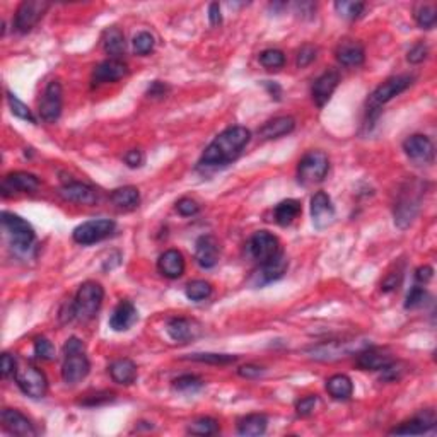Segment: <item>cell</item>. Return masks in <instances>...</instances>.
Segmentation results:
<instances>
[{
  "instance_id": "obj_1",
  "label": "cell",
  "mask_w": 437,
  "mask_h": 437,
  "mask_svg": "<svg viewBox=\"0 0 437 437\" xmlns=\"http://www.w3.org/2000/svg\"><path fill=\"white\" fill-rule=\"evenodd\" d=\"M251 141V132L246 127H229L217 135L203 150L198 168L217 169L231 164L241 156L244 147Z\"/></svg>"
},
{
  "instance_id": "obj_2",
  "label": "cell",
  "mask_w": 437,
  "mask_h": 437,
  "mask_svg": "<svg viewBox=\"0 0 437 437\" xmlns=\"http://www.w3.org/2000/svg\"><path fill=\"white\" fill-rule=\"evenodd\" d=\"M62 379L67 384H77L88 378L91 371V363L86 356V347L81 338L70 337L63 345Z\"/></svg>"
},
{
  "instance_id": "obj_3",
  "label": "cell",
  "mask_w": 437,
  "mask_h": 437,
  "mask_svg": "<svg viewBox=\"0 0 437 437\" xmlns=\"http://www.w3.org/2000/svg\"><path fill=\"white\" fill-rule=\"evenodd\" d=\"M422 195H424V186L417 180H412L403 186L398 197L397 203H395V224L400 229H406L417 217L420 209Z\"/></svg>"
},
{
  "instance_id": "obj_4",
  "label": "cell",
  "mask_w": 437,
  "mask_h": 437,
  "mask_svg": "<svg viewBox=\"0 0 437 437\" xmlns=\"http://www.w3.org/2000/svg\"><path fill=\"white\" fill-rule=\"evenodd\" d=\"M2 228L16 253H29V250L35 244L36 235L35 229H33V225L28 221H24V218L13 212H2Z\"/></svg>"
},
{
  "instance_id": "obj_5",
  "label": "cell",
  "mask_w": 437,
  "mask_h": 437,
  "mask_svg": "<svg viewBox=\"0 0 437 437\" xmlns=\"http://www.w3.org/2000/svg\"><path fill=\"white\" fill-rule=\"evenodd\" d=\"M104 301V289L97 282L88 280L79 287L74 297V312L79 321H89L101 310Z\"/></svg>"
},
{
  "instance_id": "obj_6",
  "label": "cell",
  "mask_w": 437,
  "mask_h": 437,
  "mask_svg": "<svg viewBox=\"0 0 437 437\" xmlns=\"http://www.w3.org/2000/svg\"><path fill=\"white\" fill-rule=\"evenodd\" d=\"M330 169V159L323 150H310L297 164V182L301 184L321 183Z\"/></svg>"
},
{
  "instance_id": "obj_7",
  "label": "cell",
  "mask_w": 437,
  "mask_h": 437,
  "mask_svg": "<svg viewBox=\"0 0 437 437\" xmlns=\"http://www.w3.org/2000/svg\"><path fill=\"white\" fill-rule=\"evenodd\" d=\"M412 84H413V77L408 74L395 75V77L388 79L386 82H383L381 86H378V88L374 89V93L369 96L367 111L369 113L378 111L383 104L390 103L393 97H397L398 94L406 91V89H408Z\"/></svg>"
},
{
  "instance_id": "obj_8",
  "label": "cell",
  "mask_w": 437,
  "mask_h": 437,
  "mask_svg": "<svg viewBox=\"0 0 437 437\" xmlns=\"http://www.w3.org/2000/svg\"><path fill=\"white\" fill-rule=\"evenodd\" d=\"M14 378H16V383L19 386V390L29 398H35V400H40L47 395L48 391V379L45 376L43 371L35 367V365H22V367H17L16 372H14Z\"/></svg>"
},
{
  "instance_id": "obj_9",
  "label": "cell",
  "mask_w": 437,
  "mask_h": 437,
  "mask_svg": "<svg viewBox=\"0 0 437 437\" xmlns=\"http://www.w3.org/2000/svg\"><path fill=\"white\" fill-rule=\"evenodd\" d=\"M116 224L111 218H94V221H88L84 224L77 225L74 229L72 237L77 244L82 246H89V244L100 243V241L106 239L115 232Z\"/></svg>"
},
{
  "instance_id": "obj_10",
  "label": "cell",
  "mask_w": 437,
  "mask_h": 437,
  "mask_svg": "<svg viewBox=\"0 0 437 437\" xmlns=\"http://www.w3.org/2000/svg\"><path fill=\"white\" fill-rule=\"evenodd\" d=\"M48 9H50V3L45 0H24L17 7L16 16H14V29L21 35L33 31Z\"/></svg>"
},
{
  "instance_id": "obj_11",
  "label": "cell",
  "mask_w": 437,
  "mask_h": 437,
  "mask_svg": "<svg viewBox=\"0 0 437 437\" xmlns=\"http://www.w3.org/2000/svg\"><path fill=\"white\" fill-rule=\"evenodd\" d=\"M248 255L255 260L256 263H267L269 260H272L278 253H282L280 250V241L277 236H273L269 231H258L250 237L246 244Z\"/></svg>"
},
{
  "instance_id": "obj_12",
  "label": "cell",
  "mask_w": 437,
  "mask_h": 437,
  "mask_svg": "<svg viewBox=\"0 0 437 437\" xmlns=\"http://www.w3.org/2000/svg\"><path fill=\"white\" fill-rule=\"evenodd\" d=\"M63 108V91L58 81H51L45 89L43 97L40 101V116L43 122L55 123L62 115Z\"/></svg>"
},
{
  "instance_id": "obj_13",
  "label": "cell",
  "mask_w": 437,
  "mask_h": 437,
  "mask_svg": "<svg viewBox=\"0 0 437 437\" xmlns=\"http://www.w3.org/2000/svg\"><path fill=\"white\" fill-rule=\"evenodd\" d=\"M40 186V178L33 173L14 171L2 180V195L13 197L17 193H33Z\"/></svg>"
},
{
  "instance_id": "obj_14",
  "label": "cell",
  "mask_w": 437,
  "mask_h": 437,
  "mask_svg": "<svg viewBox=\"0 0 437 437\" xmlns=\"http://www.w3.org/2000/svg\"><path fill=\"white\" fill-rule=\"evenodd\" d=\"M311 217L316 229H326L335 222L337 210H335L333 202H331V198L328 197L325 191H316V193L312 195Z\"/></svg>"
},
{
  "instance_id": "obj_15",
  "label": "cell",
  "mask_w": 437,
  "mask_h": 437,
  "mask_svg": "<svg viewBox=\"0 0 437 437\" xmlns=\"http://www.w3.org/2000/svg\"><path fill=\"white\" fill-rule=\"evenodd\" d=\"M287 267L289 262L287 258H285V255L278 253L275 258L260 265V269L256 270L253 277H251V284H253L255 287H263V285L267 284H272V282L284 277L285 272H287Z\"/></svg>"
},
{
  "instance_id": "obj_16",
  "label": "cell",
  "mask_w": 437,
  "mask_h": 437,
  "mask_svg": "<svg viewBox=\"0 0 437 437\" xmlns=\"http://www.w3.org/2000/svg\"><path fill=\"white\" fill-rule=\"evenodd\" d=\"M128 74V67L125 62L118 58H108L101 62L100 65L94 67L91 75V86L97 88V86L109 84V82H118Z\"/></svg>"
},
{
  "instance_id": "obj_17",
  "label": "cell",
  "mask_w": 437,
  "mask_h": 437,
  "mask_svg": "<svg viewBox=\"0 0 437 437\" xmlns=\"http://www.w3.org/2000/svg\"><path fill=\"white\" fill-rule=\"evenodd\" d=\"M436 413L434 410H424L419 415L413 417L412 420H406L398 427L391 429V436H408V434H425L436 427Z\"/></svg>"
},
{
  "instance_id": "obj_18",
  "label": "cell",
  "mask_w": 437,
  "mask_h": 437,
  "mask_svg": "<svg viewBox=\"0 0 437 437\" xmlns=\"http://www.w3.org/2000/svg\"><path fill=\"white\" fill-rule=\"evenodd\" d=\"M340 84V74L338 70H326L319 75L312 86V101L318 108H323L330 101L331 94Z\"/></svg>"
},
{
  "instance_id": "obj_19",
  "label": "cell",
  "mask_w": 437,
  "mask_h": 437,
  "mask_svg": "<svg viewBox=\"0 0 437 437\" xmlns=\"http://www.w3.org/2000/svg\"><path fill=\"white\" fill-rule=\"evenodd\" d=\"M0 420H2L3 429H6L7 432H10V434L21 436V437L36 436L35 425L31 424V420H29L28 417L22 415L19 410H14V408L2 410Z\"/></svg>"
},
{
  "instance_id": "obj_20",
  "label": "cell",
  "mask_w": 437,
  "mask_h": 437,
  "mask_svg": "<svg viewBox=\"0 0 437 437\" xmlns=\"http://www.w3.org/2000/svg\"><path fill=\"white\" fill-rule=\"evenodd\" d=\"M403 150L410 159L417 161V163H431L434 159V145H432L431 138L425 135H410L403 142Z\"/></svg>"
},
{
  "instance_id": "obj_21",
  "label": "cell",
  "mask_w": 437,
  "mask_h": 437,
  "mask_svg": "<svg viewBox=\"0 0 437 437\" xmlns=\"http://www.w3.org/2000/svg\"><path fill=\"white\" fill-rule=\"evenodd\" d=\"M218 255H221V246L216 237L210 235L198 237L195 243V260L202 269H214L218 262Z\"/></svg>"
},
{
  "instance_id": "obj_22",
  "label": "cell",
  "mask_w": 437,
  "mask_h": 437,
  "mask_svg": "<svg viewBox=\"0 0 437 437\" xmlns=\"http://www.w3.org/2000/svg\"><path fill=\"white\" fill-rule=\"evenodd\" d=\"M60 197L67 202L79 203V205H94L97 202V191L91 184L81 182H70L60 188Z\"/></svg>"
},
{
  "instance_id": "obj_23",
  "label": "cell",
  "mask_w": 437,
  "mask_h": 437,
  "mask_svg": "<svg viewBox=\"0 0 437 437\" xmlns=\"http://www.w3.org/2000/svg\"><path fill=\"white\" fill-rule=\"evenodd\" d=\"M166 331H168L169 338L178 344H186V342L193 340L200 335V325L193 319L188 318H171L166 325Z\"/></svg>"
},
{
  "instance_id": "obj_24",
  "label": "cell",
  "mask_w": 437,
  "mask_h": 437,
  "mask_svg": "<svg viewBox=\"0 0 437 437\" xmlns=\"http://www.w3.org/2000/svg\"><path fill=\"white\" fill-rule=\"evenodd\" d=\"M353 350H357L356 342H328V344L312 347L308 352L316 360H335L353 352Z\"/></svg>"
},
{
  "instance_id": "obj_25",
  "label": "cell",
  "mask_w": 437,
  "mask_h": 437,
  "mask_svg": "<svg viewBox=\"0 0 437 437\" xmlns=\"http://www.w3.org/2000/svg\"><path fill=\"white\" fill-rule=\"evenodd\" d=\"M138 321V311L130 301H122L109 316V328L115 331L130 330Z\"/></svg>"
},
{
  "instance_id": "obj_26",
  "label": "cell",
  "mask_w": 437,
  "mask_h": 437,
  "mask_svg": "<svg viewBox=\"0 0 437 437\" xmlns=\"http://www.w3.org/2000/svg\"><path fill=\"white\" fill-rule=\"evenodd\" d=\"M393 363V357L383 349H363L357 356V367L363 371H383L388 364Z\"/></svg>"
},
{
  "instance_id": "obj_27",
  "label": "cell",
  "mask_w": 437,
  "mask_h": 437,
  "mask_svg": "<svg viewBox=\"0 0 437 437\" xmlns=\"http://www.w3.org/2000/svg\"><path fill=\"white\" fill-rule=\"evenodd\" d=\"M337 60L345 67H359L365 60V50L363 43L357 40H344L337 47Z\"/></svg>"
},
{
  "instance_id": "obj_28",
  "label": "cell",
  "mask_w": 437,
  "mask_h": 437,
  "mask_svg": "<svg viewBox=\"0 0 437 437\" xmlns=\"http://www.w3.org/2000/svg\"><path fill=\"white\" fill-rule=\"evenodd\" d=\"M184 256L178 250H168L157 260V270L166 278H180L184 273Z\"/></svg>"
},
{
  "instance_id": "obj_29",
  "label": "cell",
  "mask_w": 437,
  "mask_h": 437,
  "mask_svg": "<svg viewBox=\"0 0 437 437\" xmlns=\"http://www.w3.org/2000/svg\"><path fill=\"white\" fill-rule=\"evenodd\" d=\"M294 128H296V120L292 116H277V118L270 120L260 128L258 134L265 141H273V138H280L292 134Z\"/></svg>"
},
{
  "instance_id": "obj_30",
  "label": "cell",
  "mask_w": 437,
  "mask_h": 437,
  "mask_svg": "<svg viewBox=\"0 0 437 437\" xmlns=\"http://www.w3.org/2000/svg\"><path fill=\"white\" fill-rule=\"evenodd\" d=\"M109 376L116 384L130 386L137 379V365L130 359H118L109 365Z\"/></svg>"
},
{
  "instance_id": "obj_31",
  "label": "cell",
  "mask_w": 437,
  "mask_h": 437,
  "mask_svg": "<svg viewBox=\"0 0 437 437\" xmlns=\"http://www.w3.org/2000/svg\"><path fill=\"white\" fill-rule=\"evenodd\" d=\"M103 47L104 51L111 56V58H118L122 55H125L127 51V41H125V35L120 28L116 26H111L104 31L103 35Z\"/></svg>"
},
{
  "instance_id": "obj_32",
  "label": "cell",
  "mask_w": 437,
  "mask_h": 437,
  "mask_svg": "<svg viewBox=\"0 0 437 437\" xmlns=\"http://www.w3.org/2000/svg\"><path fill=\"white\" fill-rule=\"evenodd\" d=\"M109 200L116 209L128 212V210L137 209L138 203H141V193H138V188L135 186H122L113 191Z\"/></svg>"
},
{
  "instance_id": "obj_33",
  "label": "cell",
  "mask_w": 437,
  "mask_h": 437,
  "mask_svg": "<svg viewBox=\"0 0 437 437\" xmlns=\"http://www.w3.org/2000/svg\"><path fill=\"white\" fill-rule=\"evenodd\" d=\"M269 427V419L263 413H251V415L243 417L237 422V434L246 436V437H255L262 436L267 432Z\"/></svg>"
},
{
  "instance_id": "obj_34",
  "label": "cell",
  "mask_w": 437,
  "mask_h": 437,
  "mask_svg": "<svg viewBox=\"0 0 437 437\" xmlns=\"http://www.w3.org/2000/svg\"><path fill=\"white\" fill-rule=\"evenodd\" d=\"M326 391L333 400L345 402L353 395V383L349 376L335 374L331 378H328Z\"/></svg>"
},
{
  "instance_id": "obj_35",
  "label": "cell",
  "mask_w": 437,
  "mask_h": 437,
  "mask_svg": "<svg viewBox=\"0 0 437 437\" xmlns=\"http://www.w3.org/2000/svg\"><path fill=\"white\" fill-rule=\"evenodd\" d=\"M303 212V207H301L299 200H294V198H289V200H284L278 203L273 210V218L278 225L282 228H287L291 225L297 217Z\"/></svg>"
},
{
  "instance_id": "obj_36",
  "label": "cell",
  "mask_w": 437,
  "mask_h": 437,
  "mask_svg": "<svg viewBox=\"0 0 437 437\" xmlns=\"http://www.w3.org/2000/svg\"><path fill=\"white\" fill-rule=\"evenodd\" d=\"M186 432L191 436H214L218 432V422L212 417H200L188 425Z\"/></svg>"
},
{
  "instance_id": "obj_37",
  "label": "cell",
  "mask_w": 437,
  "mask_h": 437,
  "mask_svg": "<svg viewBox=\"0 0 437 437\" xmlns=\"http://www.w3.org/2000/svg\"><path fill=\"white\" fill-rule=\"evenodd\" d=\"M6 94H7V103H9V108H10V111H13L14 116L24 120V122L36 123V116L33 115V111L28 108V104L22 103V101L19 100V97L14 93L7 91Z\"/></svg>"
},
{
  "instance_id": "obj_38",
  "label": "cell",
  "mask_w": 437,
  "mask_h": 437,
  "mask_svg": "<svg viewBox=\"0 0 437 437\" xmlns=\"http://www.w3.org/2000/svg\"><path fill=\"white\" fill-rule=\"evenodd\" d=\"M415 21L422 29H432L437 22V9L432 3H422L415 10Z\"/></svg>"
},
{
  "instance_id": "obj_39",
  "label": "cell",
  "mask_w": 437,
  "mask_h": 437,
  "mask_svg": "<svg viewBox=\"0 0 437 437\" xmlns=\"http://www.w3.org/2000/svg\"><path fill=\"white\" fill-rule=\"evenodd\" d=\"M260 63L269 70H278L285 65V55L277 48H269V50L260 54Z\"/></svg>"
},
{
  "instance_id": "obj_40",
  "label": "cell",
  "mask_w": 437,
  "mask_h": 437,
  "mask_svg": "<svg viewBox=\"0 0 437 437\" xmlns=\"http://www.w3.org/2000/svg\"><path fill=\"white\" fill-rule=\"evenodd\" d=\"M184 292H186L188 299L198 303V301L210 297V294H212V285L207 280H193L186 285V291Z\"/></svg>"
},
{
  "instance_id": "obj_41",
  "label": "cell",
  "mask_w": 437,
  "mask_h": 437,
  "mask_svg": "<svg viewBox=\"0 0 437 437\" xmlns=\"http://www.w3.org/2000/svg\"><path fill=\"white\" fill-rule=\"evenodd\" d=\"M335 9H337V13L340 14L342 17L350 19V21H356V19H359L364 14L365 3L364 2H345V0H342V2L335 3Z\"/></svg>"
},
{
  "instance_id": "obj_42",
  "label": "cell",
  "mask_w": 437,
  "mask_h": 437,
  "mask_svg": "<svg viewBox=\"0 0 437 437\" xmlns=\"http://www.w3.org/2000/svg\"><path fill=\"white\" fill-rule=\"evenodd\" d=\"M190 360H197V363H207V364H232L236 363L237 357L231 356V353H190L186 357Z\"/></svg>"
},
{
  "instance_id": "obj_43",
  "label": "cell",
  "mask_w": 437,
  "mask_h": 437,
  "mask_svg": "<svg viewBox=\"0 0 437 437\" xmlns=\"http://www.w3.org/2000/svg\"><path fill=\"white\" fill-rule=\"evenodd\" d=\"M173 386H175V390L183 391V393H193V391H198L200 388H203V381L202 378L195 374H183L173 381Z\"/></svg>"
},
{
  "instance_id": "obj_44",
  "label": "cell",
  "mask_w": 437,
  "mask_h": 437,
  "mask_svg": "<svg viewBox=\"0 0 437 437\" xmlns=\"http://www.w3.org/2000/svg\"><path fill=\"white\" fill-rule=\"evenodd\" d=\"M154 47H156V40L150 35L149 31H142L138 33L137 36L134 38V51L135 55H149L150 51H154Z\"/></svg>"
},
{
  "instance_id": "obj_45",
  "label": "cell",
  "mask_w": 437,
  "mask_h": 437,
  "mask_svg": "<svg viewBox=\"0 0 437 437\" xmlns=\"http://www.w3.org/2000/svg\"><path fill=\"white\" fill-rule=\"evenodd\" d=\"M35 353L38 359L41 360H55L56 349L48 338L38 337L35 340Z\"/></svg>"
},
{
  "instance_id": "obj_46",
  "label": "cell",
  "mask_w": 437,
  "mask_h": 437,
  "mask_svg": "<svg viewBox=\"0 0 437 437\" xmlns=\"http://www.w3.org/2000/svg\"><path fill=\"white\" fill-rule=\"evenodd\" d=\"M427 297H429L427 291H425L424 287H420V285H415V287H412V291L408 292V296H406L405 308L406 310H415V308L424 306Z\"/></svg>"
},
{
  "instance_id": "obj_47",
  "label": "cell",
  "mask_w": 437,
  "mask_h": 437,
  "mask_svg": "<svg viewBox=\"0 0 437 437\" xmlns=\"http://www.w3.org/2000/svg\"><path fill=\"white\" fill-rule=\"evenodd\" d=\"M176 210H178L180 216L191 217V216H195V214H198V210H200V205H198V202L193 200V198L183 197V198H180L178 202H176Z\"/></svg>"
},
{
  "instance_id": "obj_48",
  "label": "cell",
  "mask_w": 437,
  "mask_h": 437,
  "mask_svg": "<svg viewBox=\"0 0 437 437\" xmlns=\"http://www.w3.org/2000/svg\"><path fill=\"white\" fill-rule=\"evenodd\" d=\"M316 54H318V48L312 47V45H304V47L299 50V54H297V62H296L297 67H299V69H304V67L311 65V63L315 62Z\"/></svg>"
},
{
  "instance_id": "obj_49",
  "label": "cell",
  "mask_w": 437,
  "mask_h": 437,
  "mask_svg": "<svg viewBox=\"0 0 437 437\" xmlns=\"http://www.w3.org/2000/svg\"><path fill=\"white\" fill-rule=\"evenodd\" d=\"M316 405H318V397H316V395H310V397L301 398V400L296 403L297 415H301V417L311 415V413L315 412Z\"/></svg>"
},
{
  "instance_id": "obj_50",
  "label": "cell",
  "mask_w": 437,
  "mask_h": 437,
  "mask_svg": "<svg viewBox=\"0 0 437 437\" xmlns=\"http://www.w3.org/2000/svg\"><path fill=\"white\" fill-rule=\"evenodd\" d=\"M113 400H115V393H111V391H101V393L88 395L84 400H81L79 403L86 406H97V405H104V403L113 402Z\"/></svg>"
},
{
  "instance_id": "obj_51",
  "label": "cell",
  "mask_w": 437,
  "mask_h": 437,
  "mask_svg": "<svg viewBox=\"0 0 437 437\" xmlns=\"http://www.w3.org/2000/svg\"><path fill=\"white\" fill-rule=\"evenodd\" d=\"M429 55V48L425 43H417L413 45L412 48H410L408 55H406V60H408L410 63H413V65H417V63H422L425 58H427Z\"/></svg>"
},
{
  "instance_id": "obj_52",
  "label": "cell",
  "mask_w": 437,
  "mask_h": 437,
  "mask_svg": "<svg viewBox=\"0 0 437 437\" xmlns=\"http://www.w3.org/2000/svg\"><path fill=\"white\" fill-rule=\"evenodd\" d=\"M123 159H125V164L128 166V168H132V169L142 168V166H144V163H145V156L141 149L128 150Z\"/></svg>"
},
{
  "instance_id": "obj_53",
  "label": "cell",
  "mask_w": 437,
  "mask_h": 437,
  "mask_svg": "<svg viewBox=\"0 0 437 437\" xmlns=\"http://www.w3.org/2000/svg\"><path fill=\"white\" fill-rule=\"evenodd\" d=\"M237 374H239L241 378L256 379V378H260V376L265 374V369L255 364H246V365H243V367L237 369Z\"/></svg>"
},
{
  "instance_id": "obj_54",
  "label": "cell",
  "mask_w": 437,
  "mask_h": 437,
  "mask_svg": "<svg viewBox=\"0 0 437 437\" xmlns=\"http://www.w3.org/2000/svg\"><path fill=\"white\" fill-rule=\"evenodd\" d=\"M168 93H169L168 84H164V82H161V81H154L152 84H150V88L147 89V97H152V100H161V97H164Z\"/></svg>"
},
{
  "instance_id": "obj_55",
  "label": "cell",
  "mask_w": 437,
  "mask_h": 437,
  "mask_svg": "<svg viewBox=\"0 0 437 437\" xmlns=\"http://www.w3.org/2000/svg\"><path fill=\"white\" fill-rule=\"evenodd\" d=\"M402 277H403V273L400 272V270H398L397 273H388V277L384 278L383 280V284H381V289L384 292H391V291H395V289L398 287V285L402 284Z\"/></svg>"
},
{
  "instance_id": "obj_56",
  "label": "cell",
  "mask_w": 437,
  "mask_h": 437,
  "mask_svg": "<svg viewBox=\"0 0 437 437\" xmlns=\"http://www.w3.org/2000/svg\"><path fill=\"white\" fill-rule=\"evenodd\" d=\"M17 369V363L10 353H3L2 356V376L3 378H9L10 374H14Z\"/></svg>"
},
{
  "instance_id": "obj_57",
  "label": "cell",
  "mask_w": 437,
  "mask_h": 437,
  "mask_svg": "<svg viewBox=\"0 0 437 437\" xmlns=\"http://www.w3.org/2000/svg\"><path fill=\"white\" fill-rule=\"evenodd\" d=\"M434 277V270H432V267L429 265H424V267H419L415 272V280L419 282V284H427L431 278Z\"/></svg>"
},
{
  "instance_id": "obj_58",
  "label": "cell",
  "mask_w": 437,
  "mask_h": 437,
  "mask_svg": "<svg viewBox=\"0 0 437 437\" xmlns=\"http://www.w3.org/2000/svg\"><path fill=\"white\" fill-rule=\"evenodd\" d=\"M209 21L212 26H218L222 22V14H221V6L217 2H212L209 6Z\"/></svg>"
},
{
  "instance_id": "obj_59",
  "label": "cell",
  "mask_w": 437,
  "mask_h": 437,
  "mask_svg": "<svg viewBox=\"0 0 437 437\" xmlns=\"http://www.w3.org/2000/svg\"><path fill=\"white\" fill-rule=\"evenodd\" d=\"M263 86L267 88V91H269L270 94H272V97L275 101H280V96H282V88L277 84V82H270V81H265L263 82Z\"/></svg>"
},
{
  "instance_id": "obj_60",
  "label": "cell",
  "mask_w": 437,
  "mask_h": 437,
  "mask_svg": "<svg viewBox=\"0 0 437 437\" xmlns=\"http://www.w3.org/2000/svg\"><path fill=\"white\" fill-rule=\"evenodd\" d=\"M297 9H299L301 16H308V17H312L315 16V10H316V6L311 2H303V3H297Z\"/></svg>"
}]
</instances>
